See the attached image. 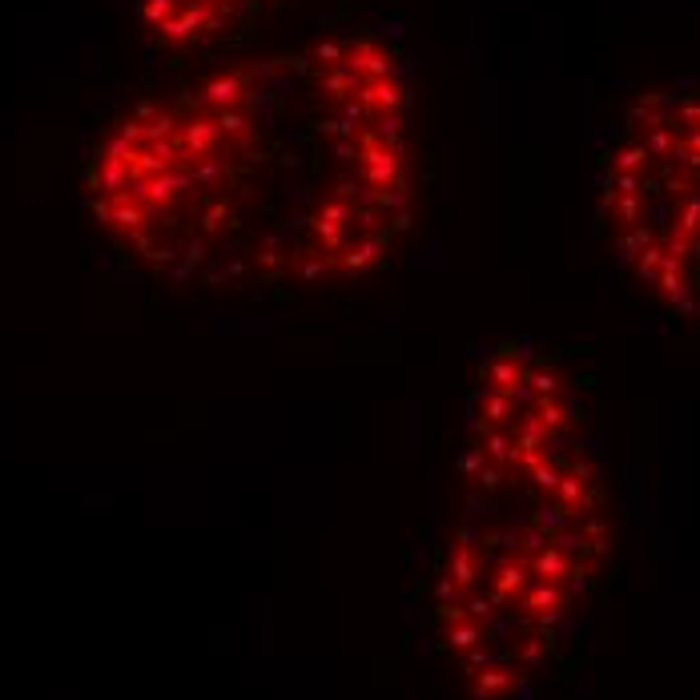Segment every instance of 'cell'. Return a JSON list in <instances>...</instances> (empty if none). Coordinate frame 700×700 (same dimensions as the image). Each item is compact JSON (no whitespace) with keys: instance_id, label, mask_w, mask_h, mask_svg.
I'll list each match as a JSON object with an SVG mask.
<instances>
[{"instance_id":"6da1fadb","label":"cell","mask_w":700,"mask_h":700,"mask_svg":"<svg viewBox=\"0 0 700 700\" xmlns=\"http://www.w3.org/2000/svg\"><path fill=\"white\" fill-rule=\"evenodd\" d=\"M411 105L399 49L370 29L206 69L101 137L93 218L174 282L363 279L411 230Z\"/></svg>"},{"instance_id":"3957f363","label":"cell","mask_w":700,"mask_h":700,"mask_svg":"<svg viewBox=\"0 0 700 700\" xmlns=\"http://www.w3.org/2000/svg\"><path fill=\"white\" fill-rule=\"evenodd\" d=\"M604 218L624 267L700 326V97L636 101L604 169Z\"/></svg>"},{"instance_id":"277c9868","label":"cell","mask_w":700,"mask_h":700,"mask_svg":"<svg viewBox=\"0 0 700 700\" xmlns=\"http://www.w3.org/2000/svg\"><path fill=\"white\" fill-rule=\"evenodd\" d=\"M282 4L286 0H142V24L157 45L206 49Z\"/></svg>"},{"instance_id":"7a4b0ae2","label":"cell","mask_w":700,"mask_h":700,"mask_svg":"<svg viewBox=\"0 0 700 700\" xmlns=\"http://www.w3.org/2000/svg\"><path fill=\"white\" fill-rule=\"evenodd\" d=\"M604 556L584 403L547 358L500 346L471 395L463 503L435 584L443 645L479 697H512L544 668Z\"/></svg>"}]
</instances>
